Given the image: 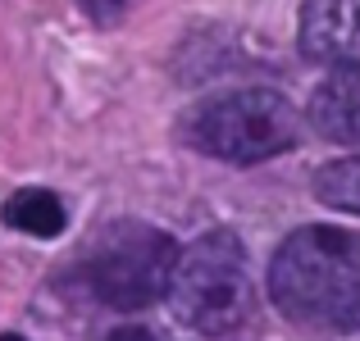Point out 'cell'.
<instances>
[{"label": "cell", "instance_id": "11", "mask_svg": "<svg viewBox=\"0 0 360 341\" xmlns=\"http://www.w3.org/2000/svg\"><path fill=\"white\" fill-rule=\"evenodd\" d=\"M0 341H23V337H14V333H5V337H0Z\"/></svg>", "mask_w": 360, "mask_h": 341}, {"label": "cell", "instance_id": "5", "mask_svg": "<svg viewBox=\"0 0 360 341\" xmlns=\"http://www.w3.org/2000/svg\"><path fill=\"white\" fill-rule=\"evenodd\" d=\"M301 51L328 64H360V0H306Z\"/></svg>", "mask_w": 360, "mask_h": 341}, {"label": "cell", "instance_id": "6", "mask_svg": "<svg viewBox=\"0 0 360 341\" xmlns=\"http://www.w3.org/2000/svg\"><path fill=\"white\" fill-rule=\"evenodd\" d=\"M310 123L338 146H360V64H342L315 87Z\"/></svg>", "mask_w": 360, "mask_h": 341}, {"label": "cell", "instance_id": "1", "mask_svg": "<svg viewBox=\"0 0 360 341\" xmlns=\"http://www.w3.org/2000/svg\"><path fill=\"white\" fill-rule=\"evenodd\" d=\"M269 296L288 319L324 333L360 328V232L297 227L274 250Z\"/></svg>", "mask_w": 360, "mask_h": 341}, {"label": "cell", "instance_id": "8", "mask_svg": "<svg viewBox=\"0 0 360 341\" xmlns=\"http://www.w3.org/2000/svg\"><path fill=\"white\" fill-rule=\"evenodd\" d=\"M315 196L333 210L360 214V155L352 159H333L315 173Z\"/></svg>", "mask_w": 360, "mask_h": 341}, {"label": "cell", "instance_id": "7", "mask_svg": "<svg viewBox=\"0 0 360 341\" xmlns=\"http://www.w3.org/2000/svg\"><path fill=\"white\" fill-rule=\"evenodd\" d=\"M0 219L9 227H18V232H27V236H46V241L69 227V214H64L60 196L46 192V187H23V192H14L5 201V210H0Z\"/></svg>", "mask_w": 360, "mask_h": 341}, {"label": "cell", "instance_id": "10", "mask_svg": "<svg viewBox=\"0 0 360 341\" xmlns=\"http://www.w3.org/2000/svg\"><path fill=\"white\" fill-rule=\"evenodd\" d=\"M101 341H169V337L146 333V328H115V333H105Z\"/></svg>", "mask_w": 360, "mask_h": 341}, {"label": "cell", "instance_id": "4", "mask_svg": "<svg viewBox=\"0 0 360 341\" xmlns=\"http://www.w3.org/2000/svg\"><path fill=\"white\" fill-rule=\"evenodd\" d=\"M169 300H174L178 323L192 333L224 337L246 319L251 309V273H246V250L229 227L196 236L187 250H178L174 278H169Z\"/></svg>", "mask_w": 360, "mask_h": 341}, {"label": "cell", "instance_id": "2", "mask_svg": "<svg viewBox=\"0 0 360 341\" xmlns=\"http://www.w3.org/2000/svg\"><path fill=\"white\" fill-rule=\"evenodd\" d=\"M174 264H178V246L169 232L141 219H119L105 223L73 255L64 282H73V291L91 305L146 309L169 291Z\"/></svg>", "mask_w": 360, "mask_h": 341}, {"label": "cell", "instance_id": "3", "mask_svg": "<svg viewBox=\"0 0 360 341\" xmlns=\"http://www.w3.org/2000/svg\"><path fill=\"white\" fill-rule=\"evenodd\" d=\"M297 109L269 87H238L183 114V141L224 164H260L297 141Z\"/></svg>", "mask_w": 360, "mask_h": 341}, {"label": "cell", "instance_id": "9", "mask_svg": "<svg viewBox=\"0 0 360 341\" xmlns=\"http://www.w3.org/2000/svg\"><path fill=\"white\" fill-rule=\"evenodd\" d=\"M82 5L91 9V18H96V23H110V18L123 14V5H128V0H82Z\"/></svg>", "mask_w": 360, "mask_h": 341}]
</instances>
